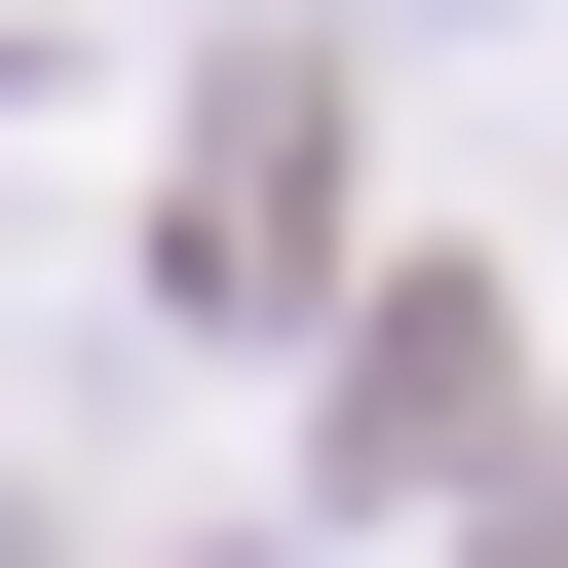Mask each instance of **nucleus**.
I'll use <instances>...</instances> for the list:
<instances>
[{"label": "nucleus", "mask_w": 568, "mask_h": 568, "mask_svg": "<svg viewBox=\"0 0 568 568\" xmlns=\"http://www.w3.org/2000/svg\"><path fill=\"white\" fill-rule=\"evenodd\" d=\"M152 304H190V342H304V304H342V77H304V39L190 77V152H152Z\"/></svg>", "instance_id": "f257e3e1"}]
</instances>
